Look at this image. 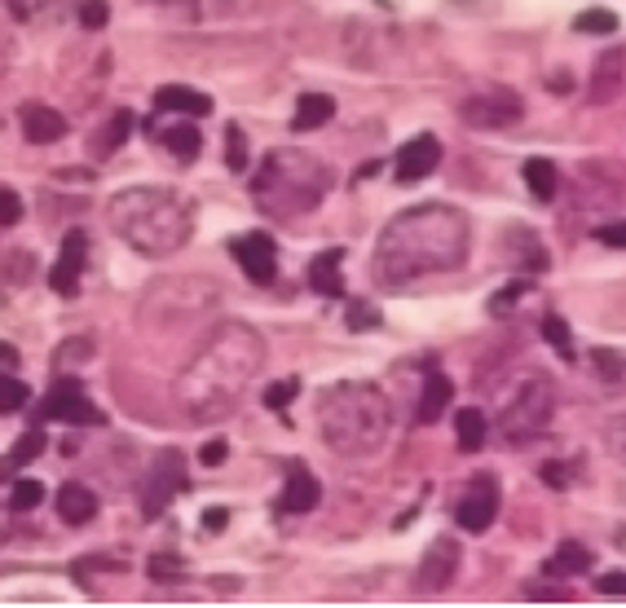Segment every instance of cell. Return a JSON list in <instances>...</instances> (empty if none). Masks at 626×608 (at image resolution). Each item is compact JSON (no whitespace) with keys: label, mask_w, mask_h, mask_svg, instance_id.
Here are the masks:
<instances>
[{"label":"cell","mask_w":626,"mask_h":608,"mask_svg":"<svg viewBox=\"0 0 626 608\" xmlns=\"http://www.w3.org/2000/svg\"><path fill=\"white\" fill-rule=\"evenodd\" d=\"M472 247V225L450 203H419L389 220L376 243V282L380 287H411L419 278L463 269Z\"/></svg>","instance_id":"1"},{"label":"cell","mask_w":626,"mask_h":608,"mask_svg":"<svg viewBox=\"0 0 626 608\" xmlns=\"http://www.w3.org/2000/svg\"><path fill=\"white\" fill-rule=\"evenodd\" d=\"M265 367V340L243 327V322H225L216 327L208 340L199 344V353L186 362V371L177 375V405L191 423H220L229 419L247 384L260 375Z\"/></svg>","instance_id":"2"},{"label":"cell","mask_w":626,"mask_h":608,"mask_svg":"<svg viewBox=\"0 0 626 608\" xmlns=\"http://www.w3.org/2000/svg\"><path fill=\"white\" fill-rule=\"evenodd\" d=\"M111 229L142 256H173L195 234V212L168 186H129L106 203Z\"/></svg>","instance_id":"3"},{"label":"cell","mask_w":626,"mask_h":608,"mask_svg":"<svg viewBox=\"0 0 626 608\" xmlns=\"http://www.w3.org/2000/svg\"><path fill=\"white\" fill-rule=\"evenodd\" d=\"M393 427V405L376 384L345 380L318 398V432L340 458H371L384 450Z\"/></svg>","instance_id":"4"},{"label":"cell","mask_w":626,"mask_h":608,"mask_svg":"<svg viewBox=\"0 0 626 608\" xmlns=\"http://www.w3.org/2000/svg\"><path fill=\"white\" fill-rule=\"evenodd\" d=\"M331 190V168L309 155V151H269L256 182H252V195H256V207L265 216H300L309 207H318L322 195Z\"/></svg>","instance_id":"5"},{"label":"cell","mask_w":626,"mask_h":608,"mask_svg":"<svg viewBox=\"0 0 626 608\" xmlns=\"http://www.w3.org/2000/svg\"><path fill=\"white\" fill-rule=\"evenodd\" d=\"M552 414H556V389H552V380L534 375V380H525L512 393V402L499 410V432L512 445H525V441H534V436L547 432Z\"/></svg>","instance_id":"6"},{"label":"cell","mask_w":626,"mask_h":608,"mask_svg":"<svg viewBox=\"0 0 626 608\" xmlns=\"http://www.w3.org/2000/svg\"><path fill=\"white\" fill-rule=\"evenodd\" d=\"M186 490V458L182 450H160L155 463L142 472V485H137V507H142V521H160L173 498Z\"/></svg>","instance_id":"7"},{"label":"cell","mask_w":626,"mask_h":608,"mask_svg":"<svg viewBox=\"0 0 626 608\" xmlns=\"http://www.w3.org/2000/svg\"><path fill=\"white\" fill-rule=\"evenodd\" d=\"M525 115L521 97L512 89H485V93H472L463 106H459V120L476 133H494V128H512L516 120Z\"/></svg>","instance_id":"8"},{"label":"cell","mask_w":626,"mask_h":608,"mask_svg":"<svg viewBox=\"0 0 626 608\" xmlns=\"http://www.w3.org/2000/svg\"><path fill=\"white\" fill-rule=\"evenodd\" d=\"M40 414H44V419H58V423H71V427H102V423H106L102 405L93 402L75 380H58V384L49 389L44 405H40Z\"/></svg>","instance_id":"9"},{"label":"cell","mask_w":626,"mask_h":608,"mask_svg":"<svg viewBox=\"0 0 626 608\" xmlns=\"http://www.w3.org/2000/svg\"><path fill=\"white\" fill-rule=\"evenodd\" d=\"M494 516H499V476L494 472H476L468 481V490L459 494V503H454V521L468 534H481V529L494 525Z\"/></svg>","instance_id":"10"},{"label":"cell","mask_w":626,"mask_h":608,"mask_svg":"<svg viewBox=\"0 0 626 608\" xmlns=\"http://www.w3.org/2000/svg\"><path fill=\"white\" fill-rule=\"evenodd\" d=\"M459 543L454 538H432V547L423 552V560H419V578H415V591L419 596H437V591H445L450 583H454V574H459Z\"/></svg>","instance_id":"11"},{"label":"cell","mask_w":626,"mask_h":608,"mask_svg":"<svg viewBox=\"0 0 626 608\" xmlns=\"http://www.w3.org/2000/svg\"><path fill=\"white\" fill-rule=\"evenodd\" d=\"M234 256H238V265H243V274H247L252 282L269 287V282L278 278V243H274L265 229H252V234L234 238Z\"/></svg>","instance_id":"12"},{"label":"cell","mask_w":626,"mask_h":608,"mask_svg":"<svg viewBox=\"0 0 626 608\" xmlns=\"http://www.w3.org/2000/svg\"><path fill=\"white\" fill-rule=\"evenodd\" d=\"M437 164H441V142H437L432 133H419V137H411V142L398 151L393 177H398L402 186H415V182L437 173Z\"/></svg>","instance_id":"13"},{"label":"cell","mask_w":626,"mask_h":608,"mask_svg":"<svg viewBox=\"0 0 626 608\" xmlns=\"http://www.w3.org/2000/svg\"><path fill=\"white\" fill-rule=\"evenodd\" d=\"M84 265H89V238H84V229H71V234L62 238V256H58V265L49 269V287H53L58 296H75V291H80V274H84Z\"/></svg>","instance_id":"14"},{"label":"cell","mask_w":626,"mask_h":608,"mask_svg":"<svg viewBox=\"0 0 626 608\" xmlns=\"http://www.w3.org/2000/svg\"><path fill=\"white\" fill-rule=\"evenodd\" d=\"M623 84H626V53L623 49H605L596 58V66H592V102L596 106L614 102L623 93Z\"/></svg>","instance_id":"15"},{"label":"cell","mask_w":626,"mask_h":608,"mask_svg":"<svg viewBox=\"0 0 626 608\" xmlns=\"http://www.w3.org/2000/svg\"><path fill=\"white\" fill-rule=\"evenodd\" d=\"M18 120H22V137L31 142V146H53V142H62L66 137V120L53 111V106H22L18 111Z\"/></svg>","instance_id":"16"},{"label":"cell","mask_w":626,"mask_h":608,"mask_svg":"<svg viewBox=\"0 0 626 608\" xmlns=\"http://www.w3.org/2000/svg\"><path fill=\"white\" fill-rule=\"evenodd\" d=\"M155 106L168 111V115H186V120H204L212 115V97L199 89H186V84H164L155 93Z\"/></svg>","instance_id":"17"},{"label":"cell","mask_w":626,"mask_h":608,"mask_svg":"<svg viewBox=\"0 0 626 608\" xmlns=\"http://www.w3.org/2000/svg\"><path fill=\"white\" fill-rule=\"evenodd\" d=\"M340 265H345V251H340V247H327V251H318V256H314V265H309V282H314V291H318V296H331V300H340V296H345Z\"/></svg>","instance_id":"18"},{"label":"cell","mask_w":626,"mask_h":608,"mask_svg":"<svg viewBox=\"0 0 626 608\" xmlns=\"http://www.w3.org/2000/svg\"><path fill=\"white\" fill-rule=\"evenodd\" d=\"M318 498H322V485H318V476H309L305 467H296L291 476H287V485H283V512H291V516H305V512H314L318 507Z\"/></svg>","instance_id":"19"},{"label":"cell","mask_w":626,"mask_h":608,"mask_svg":"<svg viewBox=\"0 0 626 608\" xmlns=\"http://www.w3.org/2000/svg\"><path fill=\"white\" fill-rule=\"evenodd\" d=\"M58 516H62L66 525H89V521L98 516V494H93L89 485H80V481L62 485V490H58Z\"/></svg>","instance_id":"20"},{"label":"cell","mask_w":626,"mask_h":608,"mask_svg":"<svg viewBox=\"0 0 626 608\" xmlns=\"http://www.w3.org/2000/svg\"><path fill=\"white\" fill-rule=\"evenodd\" d=\"M331 120H336V97L331 93H300L296 115H291V128L296 133H314V128H322Z\"/></svg>","instance_id":"21"},{"label":"cell","mask_w":626,"mask_h":608,"mask_svg":"<svg viewBox=\"0 0 626 608\" xmlns=\"http://www.w3.org/2000/svg\"><path fill=\"white\" fill-rule=\"evenodd\" d=\"M450 398H454V384H450V375H441V371H428V380H423V393H419L415 419H419V423H437V419L445 414Z\"/></svg>","instance_id":"22"},{"label":"cell","mask_w":626,"mask_h":608,"mask_svg":"<svg viewBox=\"0 0 626 608\" xmlns=\"http://www.w3.org/2000/svg\"><path fill=\"white\" fill-rule=\"evenodd\" d=\"M521 177H525V186L534 190V199L538 203H552L556 199V190H561V173H556L552 159H525Z\"/></svg>","instance_id":"23"},{"label":"cell","mask_w":626,"mask_h":608,"mask_svg":"<svg viewBox=\"0 0 626 608\" xmlns=\"http://www.w3.org/2000/svg\"><path fill=\"white\" fill-rule=\"evenodd\" d=\"M129 133H133V115H129V111H115V115H111V124L93 133L89 151H93L98 159H106V155H115V151L129 142Z\"/></svg>","instance_id":"24"},{"label":"cell","mask_w":626,"mask_h":608,"mask_svg":"<svg viewBox=\"0 0 626 608\" xmlns=\"http://www.w3.org/2000/svg\"><path fill=\"white\" fill-rule=\"evenodd\" d=\"M454 436H459V450L476 454V450L485 445V436H490V423H485V414H481L476 405H463V410L454 414Z\"/></svg>","instance_id":"25"},{"label":"cell","mask_w":626,"mask_h":608,"mask_svg":"<svg viewBox=\"0 0 626 608\" xmlns=\"http://www.w3.org/2000/svg\"><path fill=\"white\" fill-rule=\"evenodd\" d=\"M587 569H592V552H587L583 543H561V552L543 565L547 578H561V574L569 578V574H587Z\"/></svg>","instance_id":"26"},{"label":"cell","mask_w":626,"mask_h":608,"mask_svg":"<svg viewBox=\"0 0 626 608\" xmlns=\"http://www.w3.org/2000/svg\"><path fill=\"white\" fill-rule=\"evenodd\" d=\"M164 146L173 151V159L195 164V159H199V151H204V137H199V128H195L191 120H182L177 128H168V133H164Z\"/></svg>","instance_id":"27"},{"label":"cell","mask_w":626,"mask_h":608,"mask_svg":"<svg viewBox=\"0 0 626 608\" xmlns=\"http://www.w3.org/2000/svg\"><path fill=\"white\" fill-rule=\"evenodd\" d=\"M507 243H512V256H516L512 265H525V269H534V274H543V269L552 265L547 247H543L534 234H525V229H512V238H507Z\"/></svg>","instance_id":"28"},{"label":"cell","mask_w":626,"mask_h":608,"mask_svg":"<svg viewBox=\"0 0 626 608\" xmlns=\"http://www.w3.org/2000/svg\"><path fill=\"white\" fill-rule=\"evenodd\" d=\"M592 371H596L601 384L626 389V353H618V349H596L592 353Z\"/></svg>","instance_id":"29"},{"label":"cell","mask_w":626,"mask_h":608,"mask_svg":"<svg viewBox=\"0 0 626 608\" xmlns=\"http://www.w3.org/2000/svg\"><path fill=\"white\" fill-rule=\"evenodd\" d=\"M543 340L565 358V362H574L578 358V349H574V336H569V322L565 318H556V313H547L543 318Z\"/></svg>","instance_id":"30"},{"label":"cell","mask_w":626,"mask_h":608,"mask_svg":"<svg viewBox=\"0 0 626 608\" xmlns=\"http://www.w3.org/2000/svg\"><path fill=\"white\" fill-rule=\"evenodd\" d=\"M44 454V432L40 427H31V432H22L18 441H13V450H9V458H4V467H27L31 458H40Z\"/></svg>","instance_id":"31"},{"label":"cell","mask_w":626,"mask_h":608,"mask_svg":"<svg viewBox=\"0 0 626 608\" xmlns=\"http://www.w3.org/2000/svg\"><path fill=\"white\" fill-rule=\"evenodd\" d=\"M27 402H31V389L18 375H0V414H18Z\"/></svg>","instance_id":"32"},{"label":"cell","mask_w":626,"mask_h":608,"mask_svg":"<svg viewBox=\"0 0 626 608\" xmlns=\"http://www.w3.org/2000/svg\"><path fill=\"white\" fill-rule=\"evenodd\" d=\"M574 27H578L583 35H614V31H618V13H614V9H587Z\"/></svg>","instance_id":"33"},{"label":"cell","mask_w":626,"mask_h":608,"mask_svg":"<svg viewBox=\"0 0 626 608\" xmlns=\"http://www.w3.org/2000/svg\"><path fill=\"white\" fill-rule=\"evenodd\" d=\"M40 503H44V485L40 481H13V494H9L13 512H35Z\"/></svg>","instance_id":"34"},{"label":"cell","mask_w":626,"mask_h":608,"mask_svg":"<svg viewBox=\"0 0 626 608\" xmlns=\"http://www.w3.org/2000/svg\"><path fill=\"white\" fill-rule=\"evenodd\" d=\"M605 450L626 467V414H614V419L605 423Z\"/></svg>","instance_id":"35"},{"label":"cell","mask_w":626,"mask_h":608,"mask_svg":"<svg viewBox=\"0 0 626 608\" xmlns=\"http://www.w3.org/2000/svg\"><path fill=\"white\" fill-rule=\"evenodd\" d=\"M525 291H530V282H512V287H503V291L490 300V313H494V318H507V313L521 305V296H525Z\"/></svg>","instance_id":"36"},{"label":"cell","mask_w":626,"mask_h":608,"mask_svg":"<svg viewBox=\"0 0 626 608\" xmlns=\"http://www.w3.org/2000/svg\"><path fill=\"white\" fill-rule=\"evenodd\" d=\"M225 142H229L225 164H229L234 173H243V168H247V142H243V128H238V124H229V128H225Z\"/></svg>","instance_id":"37"},{"label":"cell","mask_w":626,"mask_h":608,"mask_svg":"<svg viewBox=\"0 0 626 608\" xmlns=\"http://www.w3.org/2000/svg\"><path fill=\"white\" fill-rule=\"evenodd\" d=\"M80 22H84L89 31H102V27L111 22V4H106V0H84V4H80Z\"/></svg>","instance_id":"38"},{"label":"cell","mask_w":626,"mask_h":608,"mask_svg":"<svg viewBox=\"0 0 626 608\" xmlns=\"http://www.w3.org/2000/svg\"><path fill=\"white\" fill-rule=\"evenodd\" d=\"M18 220H22V199H18V190L0 186V229H9V225H18Z\"/></svg>","instance_id":"39"},{"label":"cell","mask_w":626,"mask_h":608,"mask_svg":"<svg viewBox=\"0 0 626 608\" xmlns=\"http://www.w3.org/2000/svg\"><path fill=\"white\" fill-rule=\"evenodd\" d=\"M596 238H601L605 247H623L626 251V216L623 220H605V225H596Z\"/></svg>","instance_id":"40"},{"label":"cell","mask_w":626,"mask_h":608,"mask_svg":"<svg viewBox=\"0 0 626 608\" xmlns=\"http://www.w3.org/2000/svg\"><path fill=\"white\" fill-rule=\"evenodd\" d=\"M296 389H300V380H287V384H274L269 393H265V405L269 410H287L291 398H296Z\"/></svg>","instance_id":"41"},{"label":"cell","mask_w":626,"mask_h":608,"mask_svg":"<svg viewBox=\"0 0 626 608\" xmlns=\"http://www.w3.org/2000/svg\"><path fill=\"white\" fill-rule=\"evenodd\" d=\"M349 327H353V331H376V327H380V313H376L371 305H353V309H349Z\"/></svg>","instance_id":"42"},{"label":"cell","mask_w":626,"mask_h":608,"mask_svg":"<svg viewBox=\"0 0 626 608\" xmlns=\"http://www.w3.org/2000/svg\"><path fill=\"white\" fill-rule=\"evenodd\" d=\"M177 574H182V560H177V556H155V560H151V578H155V583H173Z\"/></svg>","instance_id":"43"},{"label":"cell","mask_w":626,"mask_h":608,"mask_svg":"<svg viewBox=\"0 0 626 608\" xmlns=\"http://www.w3.org/2000/svg\"><path fill=\"white\" fill-rule=\"evenodd\" d=\"M596 591L601 596H626V569H609L596 578Z\"/></svg>","instance_id":"44"},{"label":"cell","mask_w":626,"mask_h":608,"mask_svg":"<svg viewBox=\"0 0 626 608\" xmlns=\"http://www.w3.org/2000/svg\"><path fill=\"white\" fill-rule=\"evenodd\" d=\"M521 596H525V600H556V605L574 600V591H569V587H525Z\"/></svg>","instance_id":"45"},{"label":"cell","mask_w":626,"mask_h":608,"mask_svg":"<svg viewBox=\"0 0 626 608\" xmlns=\"http://www.w3.org/2000/svg\"><path fill=\"white\" fill-rule=\"evenodd\" d=\"M543 485L565 490V485H569V467H565V463H543Z\"/></svg>","instance_id":"46"},{"label":"cell","mask_w":626,"mask_h":608,"mask_svg":"<svg viewBox=\"0 0 626 608\" xmlns=\"http://www.w3.org/2000/svg\"><path fill=\"white\" fill-rule=\"evenodd\" d=\"M13 367H18V349L0 340V375H13Z\"/></svg>","instance_id":"47"},{"label":"cell","mask_w":626,"mask_h":608,"mask_svg":"<svg viewBox=\"0 0 626 608\" xmlns=\"http://www.w3.org/2000/svg\"><path fill=\"white\" fill-rule=\"evenodd\" d=\"M9 4H13L18 18H35V9H44L49 0H9Z\"/></svg>","instance_id":"48"},{"label":"cell","mask_w":626,"mask_h":608,"mask_svg":"<svg viewBox=\"0 0 626 608\" xmlns=\"http://www.w3.org/2000/svg\"><path fill=\"white\" fill-rule=\"evenodd\" d=\"M9 66H13V49H9V35H0V84L9 80Z\"/></svg>","instance_id":"49"},{"label":"cell","mask_w":626,"mask_h":608,"mask_svg":"<svg viewBox=\"0 0 626 608\" xmlns=\"http://www.w3.org/2000/svg\"><path fill=\"white\" fill-rule=\"evenodd\" d=\"M13 538V507H0V547Z\"/></svg>","instance_id":"50"},{"label":"cell","mask_w":626,"mask_h":608,"mask_svg":"<svg viewBox=\"0 0 626 608\" xmlns=\"http://www.w3.org/2000/svg\"><path fill=\"white\" fill-rule=\"evenodd\" d=\"M199 458H204V463H220V458H225V441H208V445H204V454H199Z\"/></svg>","instance_id":"51"},{"label":"cell","mask_w":626,"mask_h":608,"mask_svg":"<svg viewBox=\"0 0 626 608\" xmlns=\"http://www.w3.org/2000/svg\"><path fill=\"white\" fill-rule=\"evenodd\" d=\"M569 89H574V80H569V71H565V75H556V80H552V93H569Z\"/></svg>","instance_id":"52"},{"label":"cell","mask_w":626,"mask_h":608,"mask_svg":"<svg viewBox=\"0 0 626 608\" xmlns=\"http://www.w3.org/2000/svg\"><path fill=\"white\" fill-rule=\"evenodd\" d=\"M204 525H208V529H220V525H225V512H208Z\"/></svg>","instance_id":"53"}]
</instances>
